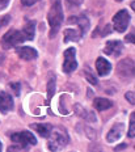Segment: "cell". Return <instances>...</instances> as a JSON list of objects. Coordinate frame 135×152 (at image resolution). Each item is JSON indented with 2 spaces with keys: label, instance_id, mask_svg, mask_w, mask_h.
<instances>
[{
  "label": "cell",
  "instance_id": "obj_1",
  "mask_svg": "<svg viewBox=\"0 0 135 152\" xmlns=\"http://www.w3.org/2000/svg\"><path fill=\"white\" fill-rule=\"evenodd\" d=\"M47 20L50 25V38H54L56 36V33L59 31L62 23L64 20V15H63V8H62V3L61 0H51V8L49 11L47 15Z\"/></svg>",
  "mask_w": 135,
  "mask_h": 152
},
{
  "label": "cell",
  "instance_id": "obj_2",
  "mask_svg": "<svg viewBox=\"0 0 135 152\" xmlns=\"http://www.w3.org/2000/svg\"><path fill=\"white\" fill-rule=\"evenodd\" d=\"M50 137L51 138H50V142H49V150H51V151L62 150L70 142V137L67 134V130L64 127H62V126L53 129Z\"/></svg>",
  "mask_w": 135,
  "mask_h": 152
},
{
  "label": "cell",
  "instance_id": "obj_3",
  "mask_svg": "<svg viewBox=\"0 0 135 152\" xmlns=\"http://www.w3.org/2000/svg\"><path fill=\"white\" fill-rule=\"evenodd\" d=\"M26 41V38H25L23 30H8L7 33L3 36L1 38V46L4 47V49H11V47H15L17 45H20V43H23Z\"/></svg>",
  "mask_w": 135,
  "mask_h": 152
},
{
  "label": "cell",
  "instance_id": "obj_4",
  "mask_svg": "<svg viewBox=\"0 0 135 152\" xmlns=\"http://www.w3.org/2000/svg\"><path fill=\"white\" fill-rule=\"evenodd\" d=\"M130 20H131V16L126 9L118 11L117 13L113 16V26H114V30L118 31V33L126 31V29L128 28V24H130Z\"/></svg>",
  "mask_w": 135,
  "mask_h": 152
},
{
  "label": "cell",
  "instance_id": "obj_5",
  "mask_svg": "<svg viewBox=\"0 0 135 152\" xmlns=\"http://www.w3.org/2000/svg\"><path fill=\"white\" fill-rule=\"evenodd\" d=\"M117 75L123 80H133L134 77V61L133 58L122 59L117 66Z\"/></svg>",
  "mask_w": 135,
  "mask_h": 152
},
{
  "label": "cell",
  "instance_id": "obj_6",
  "mask_svg": "<svg viewBox=\"0 0 135 152\" xmlns=\"http://www.w3.org/2000/svg\"><path fill=\"white\" fill-rule=\"evenodd\" d=\"M11 139H12V142H15L16 144H20L24 148H28L29 144H32V145L37 144V139L30 131L15 132V134L11 135Z\"/></svg>",
  "mask_w": 135,
  "mask_h": 152
},
{
  "label": "cell",
  "instance_id": "obj_7",
  "mask_svg": "<svg viewBox=\"0 0 135 152\" xmlns=\"http://www.w3.org/2000/svg\"><path fill=\"white\" fill-rule=\"evenodd\" d=\"M64 63H63V71L66 74H71L77 68V61H76V49L70 47L64 51Z\"/></svg>",
  "mask_w": 135,
  "mask_h": 152
},
{
  "label": "cell",
  "instance_id": "obj_8",
  "mask_svg": "<svg viewBox=\"0 0 135 152\" xmlns=\"http://www.w3.org/2000/svg\"><path fill=\"white\" fill-rule=\"evenodd\" d=\"M13 99L11 94H8L7 92H0V113L7 114L8 112L13 110Z\"/></svg>",
  "mask_w": 135,
  "mask_h": 152
},
{
  "label": "cell",
  "instance_id": "obj_9",
  "mask_svg": "<svg viewBox=\"0 0 135 152\" xmlns=\"http://www.w3.org/2000/svg\"><path fill=\"white\" fill-rule=\"evenodd\" d=\"M125 131V125L122 122L119 123H114L113 125V127L110 129V131L108 132V135H106V140L108 142H117L119 139L122 138V134H123Z\"/></svg>",
  "mask_w": 135,
  "mask_h": 152
},
{
  "label": "cell",
  "instance_id": "obj_10",
  "mask_svg": "<svg viewBox=\"0 0 135 152\" xmlns=\"http://www.w3.org/2000/svg\"><path fill=\"white\" fill-rule=\"evenodd\" d=\"M16 53H17V55L20 56L21 59H24V61H33V59H36L37 56H38V53H37V50L33 49V47H30V46L17 47Z\"/></svg>",
  "mask_w": 135,
  "mask_h": 152
},
{
  "label": "cell",
  "instance_id": "obj_11",
  "mask_svg": "<svg viewBox=\"0 0 135 152\" xmlns=\"http://www.w3.org/2000/svg\"><path fill=\"white\" fill-rule=\"evenodd\" d=\"M123 50V45L121 41H109L104 47V53L112 56H118Z\"/></svg>",
  "mask_w": 135,
  "mask_h": 152
},
{
  "label": "cell",
  "instance_id": "obj_12",
  "mask_svg": "<svg viewBox=\"0 0 135 152\" xmlns=\"http://www.w3.org/2000/svg\"><path fill=\"white\" fill-rule=\"evenodd\" d=\"M68 24H77V26L80 28L84 34H85L88 31V29H89V20H88V17L84 15L71 16V17L68 18Z\"/></svg>",
  "mask_w": 135,
  "mask_h": 152
},
{
  "label": "cell",
  "instance_id": "obj_13",
  "mask_svg": "<svg viewBox=\"0 0 135 152\" xmlns=\"http://www.w3.org/2000/svg\"><path fill=\"white\" fill-rule=\"evenodd\" d=\"M96 69H97V72H99V75L100 76H106V75H109L110 74V71H112V64H110V62H108L105 58H97V61H96Z\"/></svg>",
  "mask_w": 135,
  "mask_h": 152
},
{
  "label": "cell",
  "instance_id": "obj_14",
  "mask_svg": "<svg viewBox=\"0 0 135 152\" xmlns=\"http://www.w3.org/2000/svg\"><path fill=\"white\" fill-rule=\"evenodd\" d=\"M75 113L88 122H96L97 121L96 114L93 112H90V110H88V109H84L81 105H75Z\"/></svg>",
  "mask_w": 135,
  "mask_h": 152
},
{
  "label": "cell",
  "instance_id": "obj_15",
  "mask_svg": "<svg viewBox=\"0 0 135 152\" xmlns=\"http://www.w3.org/2000/svg\"><path fill=\"white\" fill-rule=\"evenodd\" d=\"M30 127L43 138H49L53 130V126L49 125V123H33V125H30Z\"/></svg>",
  "mask_w": 135,
  "mask_h": 152
},
{
  "label": "cell",
  "instance_id": "obj_16",
  "mask_svg": "<svg viewBox=\"0 0 135 152\" xmlns=\"http://www.w3.org/2000/svg\"><path fill=\"white\" fill-rule=\"evenodd\" d=\"M84 33L80 28L77 29H66L64 30V42H71V41H79Z\"/></svg>",
  "mask_w": 135,
  "mask_h": 152
},
{
  "label": "cell",
  "instance_id": "obj_17",
  "mask_svg": "<svg viewBox=\"0 0 135 152\" xmlns=\"http://www.w3.org/2000/svg\"><path fill=\"white\" fill-rule=\"evenodd\" d=\"M23 33L26 41H33L36 36V21H28L23 29Z\"/></svg>",
  "mask_w": 135,
  "mask_h": 152
},
{
  "label": "cell",
  "instance_id": "obj_18",
  "mask_svg": "<svg viewBox=\"0 0 135 152\" xmlns=\"http://www.w3.org/2000/svg\"><path fill=\"white\" fill-rule=\"evenodd\" d=\"M93 106H95L99 112H104V110L110 109V107L113 106V102L108 99L99 97V99H95V101H93Z\"/></svg>",
  "mask_w": 135,
  "mask_h": 152
},
{
  "label": "cell",
  "instance_id": "obj_19",
  "mask_svg": "<svg viewBox=\"0 0 135 152\" xmlns=\"http://www.w3.org/2000/svg\"><path fill=\"white\" fill-rule=\"evenodd\" d=\"M54 94H55V77L53 75H50V79L47 81V101L51 100Z\"/></svg>",
  "mask_w": 135,
  "mask_h": 152
},
{
  "label": "cell",
  "instance_id": "obj_20",
  "mask_svg": "<svg viewBox=\"0 0 135 152\" xmlns=\"http://www.w3.org/2000/svg\"><path fill=\"white\" fill-rule=\"evenodd\" d=\"M135 137V114L131 113L130 115V129H128V138L133 139Z\"/></svg>",
  "mask_w": 135,
  "mask_h": 152
},
{
  "label": "cell",
  "instance_id": "obj_21",
  "mask_svg": "<svg viewBox=\"0 0 135 152\" xmlns=\"http://www.w3.org/2000/svg\"><path fill=\"white\" fill-rule=\"evenodd\" d=\"M9 21H11V16H9V15L0 16V28H3V26H5V25H8Z\"/></svg>",
  "mask_w": 135,
  "mask_h": 152
},
{
  "label": "cell",
  "instance_id": "obj_22",
  "mask_svg": "<svg viewBox=\"0 0 135 152\" xmlns=\"http://www.w3.org/2000/svg\"><path fill=\"white\" fill-rule=\"evenodd\" d=\"M9 88H11L12 92L15 93V96H18V94H20V84L18 83H11L9 84Z\"/></svg>",
  "mask_w": 135,
  "mask_h": 152
},
{
  "label": "cell",
  "instance_id": "obj_23",
  "mask_svg": "<svg viewBox=\"0 0 135 152\" xmlns=\"http://www.w3.org/2000/svg\"><path fill=\"white\" fill-rule=\"evenodd\" d=\"M125 97H126V100H127V101H130L131 105H134V104H135V94H134V92H133V91L126 92Z\"/></svg>",
  "mask_w": 135,
  "mask_h": 152
},
{
  "label": "cell",
  "instance_id": "obj_24",
  "mask_svg": "<svg viewBox=\"0 0 135 152\" xmlns=\"http://www.w3.org/2000/svg\"><path fill=\"white\" fill-rule=\"evenodd\" d=\"M85 76H87V80L89 81L90 84H93V85H96V84H97V79H96L92 74H90V72H87V71H85Z\"/></svg>",
  "mask_w": 135,
  "mask_h": 152
},
{
  "label": "cell",
  "instance_id": "obj_25",
  "mask_svg": "<svg viewBox=\"0 0 135 152\" xmlns=\"http://www.w3.org/2000/svg\"><path fill=\"white\" fill-rule=\"evenodd\" d=\"M37 1H39V0H21V3H23L24 5H26V7H30V5H34Z\"/></svg>",
  "mask_w": 135,
  "mask_h": 152
},
{
  "label": "cell",
  "instance_id": "obj_26",
  "mask_svg": "<svg viewBox=\"0 0 135 152\" xmlns=\"http://www.w3.org/2000/svg\"><path fill=\"white\" fill-rule=\"evenodd\" d=\"M9 1H11V0H0V11H3L4 8H7Z\"/></svg>",
  "mask_w": 135,
  "mask_h": 152
},
{
  "label": "cell",
  "instance_id": "obj_27",
  "mask_svg": "<svg viewBox=\"0 0 135 152\" xmlns=\"http://www.w3.org/2000/svg\"><path fill=\"white\" fill-rule=\"evenodd\" d=\"M84 0H67V3H70L71 5H80Z\"/></svg>",
  "mask_w": 135,
  "mask_h": 152
},
{
  "label": "cell",
  "instance_id": "obj_28",
  "mask_svg": "<svg viewBox=\"0 0 135 152\" xmlns=\"http://www.w3.org/2000/svg\"><path fill=\"white\" fill-rule=\"evenodd\" d=\"M126 42H130V43H134V33H131V34H128V36H126Z\"/></svg>",
  "mask_w": 135,
  "mask_h": 152
},
{
  "label": "cell",
  "instance_id": "obj_29",
  "mask_svg": "<svg viewBox=\"0 0 135 152\" xmlns=\"http://www.w3.org/2000/svg\"><path fill=\"white\" fill-rule=\"evenodd\" d=\"M126 147V144H121V145H118V147H115V151H119V150H122V148H125Z\"/></svg>",
  "mask_w": 135,
  "mask_h": 152
},
{
  "label": "cell",
  "instance_id": "obj_30",
  "mask_svg": "<svg viewBox=\"0 0 135 152\" xmlns=\"http://www.w3.org/2000/svg\"><path fill=\"white\" fill-rule=\"evenodd\" d=\"M3 150V145H1V142H0V151Z\"/></svg>",
  "mask_w": 135,
  "mask_h": 152
},
{
  "label": "cell",
  "instance_id": "obj_31",
  "mask_svg": "<svg viewBox=\"0 0 135 152\" xmlns=\"http://www.w3.org/2000/svg\"><path fill=\"white\" fill-rule=\"evenodd\" d=\"M115 1H122V0H115Z\"/></svg>",
  "mask_w": 135,
  "mask_h": 152
}]
</instances>
